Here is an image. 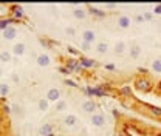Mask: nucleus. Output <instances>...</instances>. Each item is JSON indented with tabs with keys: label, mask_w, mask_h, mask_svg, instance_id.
Returning a JSON list of instances; mask_svg holds the SVG:
<instances>
[{
	"label": "nucleus",
	"mask_w": 161,
	"mask_h": 136,
	"mask_svg": "<svg viewBox=\"0 0 161 136\" xmlns=\"http://www.w3.org/2000/svg\"><path fill=\"white\" fill-rule=\"evenodd\" d=\"M88 13L93 14V16H96V17H101V19L107 16V11H104L101 8H96V6H88Z\"/></svg>",
	"instance_id": "nucleus-13"
},
{
	"label": "nucleus",
	"mask_w": 161,
	"mask_h": 136,
	"mask_svg": "<svg viewBox=\"0 0 161 136\" xmlns=\"http://www.w3.org/2000/svg\"><path fill=\"white\" fill-rule=\"evenodd\" d=\"M76 122H78V117L75 115H67L64 117V125L65 127H73V125H76Z\"/></svg>",
	"instance_id": "nucleus-14"
},
{
	"label": "nucleus",
	"mask_w": 161,
	"mask_h": 136,
	"mask_svg": "<svg viewBox=\"0 0 161 136\" xmlns=\"http://www.w3.org/2000/svg\"><path fill=\"white\" fill-rule=\"evenodd\" d=\"M138 71H140V73L142 74V76H146V74L149 73V71H147V68H138Z\"/></svg>",
	"instance_id": "nucleus-40"
},
{
	"label": "nucleus",
	"mask_w": 161,
	"mask_h": 136,
	"mask_svg": "<svg viewBox=\"0 0 161 136\" xmlns=\"http://www.w3.org/2000/svg\"><path fill=\"white\" fill-rule=\"evenodd\" d=\"M113 116H115V117H119V116H121V113L118 112V110H113Z\"/></svg>",
	"instance_id": "nucleus-43"
},
{
	"label": "nucleus",
	"mask_w": 161,
	"mask_h": 136,
	"mask_svg": "<svg viewBox=\"0 0 161 136\" xmlns=\"http://www.w3.org/2000/svg\"><path fill=\"white\" fill-rule=\"evenodd\" d=\"M96 108H98V104H96L93 99H87V101L82 104V110H84L85 113H88V115L96 113Z\"/></svg>",
	"instance_id": "nucleus-4"
},
{
	"label": "nucleus",
	"mask_w": 161,
	"mask_h": 136,
	"mask_svg": "<svg viewBox=\"0 0 161 136\" xmlns=\"http://www.w3.org/2000/svg\"><path fill=\"white\" fill-rule=\"evenodd\" d=\"M105 6H107V8H110V9H113V8H116V5H115V3H107Z\"/></svg>",
	"instance_id": "nucleus-41"
},
{
	"label": "nucleus",
	"mask_w": 161,
	"mask_h": 136,
	"mask_svg": "<svg viewBox=\"0 0 161 136\" xmlns=\"http://www.w3.org/2000/svg\"><path fill=\"white\" fill-rule=\"evenodd\" d=\"M118 26L122 28V30L130 28V17L129 16H119L118 17Z\"/></svg>",
	"instance_id": "nucleus-12"
},
{
	"label": "nucleus",
	"mask_w": 161,
	"mask_h": 136,
	"mask_svg": "<svg viewBox=\"0 0 161 136\" xmlns=\"http://www.w3.org/2000/svg\"><path fill=\"white\" fill-rule=\"evenodd\" d=\"M11 14H13V19H16L17 22L25 19V9L22 5H11Z\"/></svg>",
	"instance_id": "nucleus-3"
},
{
	"label": "nucleus",
	"mask_w": 161,
	"mask_h": 136,
	"mask_svg": "<svg viewBox=\"0 0 161 136\" xmlns=\"http://www.w3.org/2000/svg\"><path fill=\"white\" fill-rule=\"evenodd\" d=\"M65 67L70 70V73H78V74H80L84 71L82 65L79 63V57H68L65 60Z\"/></svg>",
	"instance_id": "nucleus-2"
},
{
	"label": "nucleus",
	"mask_w": 161,
	"mask_h": 136,
	"mask_svg": "<svg viewBox=\"0 0 161 136\" xmlns=\"http://www.w3.org/2000/svg\"><path fill=\"white\" fill-rule=\"evenodd\" d=\"M16 36H17V28H16L14 25H11L9 28H6V30L3 31V37H5L6 40L16 39Z\"/></svg>",
	"instance_id": "nucleus-10"
},
{
	"label": "nucleus",
	"mask_w": 161,
	"mask_h": 136,
	"mask_svg": "<svg viewBox=\"0 0 161 136\" xmlns=\"http://www.w3.org/2000/svg\"><path fill=\"white\" fill-rule=\"evenodd\" d=\"M149 108V113L152 116H157V117H161V108L160 107H155V105H146Z\"/></svg>",
	"instance_id": "nucleus-20"
},
{
	"label": "nucleus",
	"mask_w": 161,
	"mask_h": 136,
	"mask_svg": "<svg viewBox=\"0 0 161 136\" xmlns=\"http://www.w3.org/2000/svg\"><path fill=\"white\" fill-rule=\"evenodd\" d=\"M2 74H3V71H2V68H0V76H2Z\"/></svg>",
	"instance_id": "nucleus-46"
},
{
	"label": "nucleus",
	"mask_w": 161,
	"mask_h": 136,
	"mask_svg": "<svg viewBox=\"0 0 161 136\" xmlns=\"http://www.w3.org/2000/svg\"><path fill=\"white\" fill-rule=\"evenodd\" d=\"M47 99L50 101V102H58V101H60V91L59 88H50L48 91H47Z\"/></svg>",
	"instance_id": "nucleus-8"
},
{
	"label": "nucleus",
	"mask_w": 161,
	"mask_h": 136,
	"mask_svg": "<svg viewBox=\"0 0 161 136\" xmlns=\"http://www.w3.org/2000/svg\"><path fill=\"white\" fill-rule=\"evenodd\" d=\"M90 122L95 127H102V125H105V116L102 113H93L90 117Z\"/></svg>",
	"instance_id": "nucleus-6"
},
{
	"label": "nucleus",
	"mask_w": 161,
	"mask_h": 136,
	"mask_svg": "<svg viewBox=\"0 0 161 136\" xmlns=\"http://www.w3.org/2000/svg\"><path fill=\"white\" fill-rule=\"evenodd\" d=\"M13 53H14L16 56H22V54L25 53V43H22V42L16 43V45L13 46Z\"/></svg>",
	"instance_id": "nucleus-16"
},
{
	"label": "nucleus",
	"mask_w": 161,
	"mask_h": 136,
	"mask_svg": "<svg viewBox=\"0 0 161 136\" xmlns=\"http://www.w3.org/2000/svg\"><path fill=\"white\" fill-rule=\"evenodd\" d=\"M96 51H98L99 54H105V53L108 51V45H107L105 42H99V43L96 45Z\"/></svg>",
	"instance_id": "nucleus-22"
},
{
	"label": "nucleus",
	"mask_w": 161,
	"mask_h": 136,
	"mask_svg": "<svg viewBox=\"0 0 161 136\" xmlns=\"http://www.w3.org/2000/svg\"><path fill=\"white\" fill-rule=\"evenodd\" d=\"M155 88H157V91H158V93H161V80L157 84V87H155Z\"/></svg>",
	"instance_id": "nucleus-42"
},
{
	"label": "nucleus",
	"mask_w": 161,
	"mask_h": 136,
	"mask_svg": "<svg viewBox=\"0 0 161 136\" xmlns=\"http://www.w3.org/2000/svg\"><path fill=\"white\" fill-rule=\"evenodd\" d=\"M39 135L40 136H54V127L51 122H45L42 124L39 128Z\"/></svg>",
	"instance_id": "nucleus-5"
},
{
	"label": "nucleus",
	"mask_w": 161,
	"mask_h": 136,
	"mask_svg": "<svg viewBox=\"0 0 161 136\" xmlns=\"http://www.w3.org/2000/svg\"><path fill=\"white\" fill-rule=\"evenodd\" d=\"M142 19H144V20H147V22H150V20L153 19V13H152V11L142 13Z\"/></svg>",
	"instance_id": "nucleus-32"
},
{
	"label": "nucleus",
	"mask_w": 161,
	"mask_h": 136,
	"mask_svg": "<svg viewBox=\"0 0 161 136\" xmlns=\"http://www.w3.org/2000/svg\"><path fill=\"white\" fill-rule=\"evenodd\" d=\"M65 84L68 85V87H73V88H76V87H79L75 80H71V79H65Z\"/></svg>",
	"instance_id": "nucleus-34"
},
{
	"label": "nucleus",
	"mask_w": 161,
	"mask_h": 136,
	"mask_svg": "<svg viewBox=\"0 0 161 136\" xmlns=\"http://www.w3.org/2000/svg\"><path fill=\"white\" fill-rule=\"evenodd\" d=\"M13 113H16L17 116H20V117H23V108L20 107V105H13Z\"/></svg>",
	"instance_id": "nucleus-28"
},
{
	"label": "nucleus",
	"mask_w": 161,
	"mask_h": 136,
	"mask_svg": "<svg viewBox=\"0 0 161 136\" xmlns=\"http://www.w3.org/2000/svg\"><path fill=\"white\" fill-rule=\"evenodd\" d=\"M152 71L161 73V59H155V60L152 62Z\"/></svg>",
	"instance_id": "nucleus-25"
},
{
	"label": "nucleus",
	"mask_w": 161,
	"mask_h": 136,
	"mask_svg": "<svg viewBox=\"0 0 161 136\" xmlns=\"http://www.w3.org/2000/svg\"><path fill=\"white\" fill-rule=\"evenodd\" d=\"M152 13H153V14H161V3L153 6V11H152Z\"/></svg>",
	"instance_id": "nucleus-36"
},
{
	"label": "nucleus",
	"mask_w": 161,
	"mask_h": 136,
	"mask_svg": "<svg viewBox=\"0 0 161 136\" xmlns=\"http://www.w3.org/2000/svg\"><path fill=\"white\" fill-rule=\"evenodd\" d=\"M13 80H14V82H19V76H17V74H14V76H13Z\"/></svg>",
	"instance_id": "nucleus-44"
},
{
	"label": "nucleus",
	"mask_w": 161,
	"mask_h": 136,
	"mask_svg": "<svg viewBox=\"0 0 161 136\" xmlns=\"http://www.w3.org/2000/svg\"><path fill=\"white\" fill-rule=\"evenodd\" d=\"M119 93L122 95V96L130 97L132 96V87H130V85H122V87L119 88Z\"/></svg>",
	"instance_id": "nucleus-21"
},
{
	"label": "nucleus",
	"mask_w": 161,
	"mask_h": 136,
	"mask_svg": "<svg viewBox=\"0 0 161 136\" xmlns=\"http://www.w3.org/2000/svg\"><path fill=\"white\" fill-rule=\"evenodd\" d=\"M9 60H11V54H9L8 51H2V53H0V62L6 63V62H9Z\"/></svg>",
	"instance_id": "nucleus-27"
},
{
	"label": "nucleus",
	"mask_w": 161,
	"mask_h": 136,
	"mask_svg": "<svg viewBox=\"0 0 161 136\" xmlns=\"http://www.w3.org/2000/svg\"><path fill=\"white\" fill-rule=\"evenodd\" d=\"M73 16H75L76 19L82 20V19H85V16H87V11H85L84 8L78 6V8H75V9H73Z\"/></svg>",
	"instance_id": "nucleus-15"
},
{
	"label": "nucleus",
	"mask_w": 161,
	"mask_h": 136,
	"mask_svg": "<svg viewBox=\"0 0 161 136\" xmlns=\"http://www.w3.org/2000/svg\"><path fill=\"white\" fill-rule=\"evenodd\" d=\"M8 93H9V85L5 84V82H2V84H0V96L5 97Z\"/></svg>",
	"instance_id": "nucleus-24"
},
{
	"label": "nucleus",
	"mask_w": 161,
	"mask_h": 136,
	"mask_svg": "<svg viewBox=\"0 0 161 136\" xmlns=\"http://www.w3.org/2000/svg\"><path fill=\"white\" fill-rule=\"evenodd\" d=\"M135 87L141 93H149V91H152L153 84L150 82V79H147L146 76H140V78L135 79Z\"/></svg>",
	"instance_id": "nucleus-1"
},
{
	"label": "nucleus",
	"mask_w": 161,
	"mask_h": 136,
	"mask_svg": "<svg viewBox=\"0 0 161 136\" xmlns=\"http://www.w3.org/2000/svg\"><path fill=\"white\" fill-rule=\"evenodd\" d=\"M3 122V115H0V124Z\"/></svg>",
	"instance_id": "nucleus-45"
},
{
	"label": "nucleus",
	"mask_w": 161,
	"mask_h": 136,
	"mask_svg": "<svg viewBox=\"0 0 161 136\" xmlns=\"http://www.w3.org/2000/svg\"><path fill=\"white\" fill-rule=\"evenodd\" d=\"M141 54V48L136 45V43H133L132 46H130V57L132 59H138Z\"/></svg>",
	"instance_id": "nucleus-19"
},
{
	"label": "nucleus",
	"mask_w": 161,
	"mask_h": 136,
	"mask_svg": "<svg viewBox=\"0 0 161 136\" xmlns=\"http://www.w3.org/2000/svg\"><path fill=\"white\" fill-rule=\"evenodd\" d=\"M116 136H130V133L127 132V128H121L119 132H118V135Z\"/></svg>",
	"instance_id": "nucleus-37"
},
{
	"label": "nucleus",
	"mask_w": 161,
	"mask_h": 136,
	"mask_svg": "<svg viewBox=\"0 0 161 136\" xmlns=\"http://www.w3.org/2000/svg\"><path fill=\"white\" fill-rule=\"evenodd\" d=\"M157 136H161V133H158V135H157Z\"/></svg>",
	"instance_id": "nucleus-48"
},
{
	"label": "nucleus",
	"mask_w": 161,
	"mask_h": 136,
	"mask_svg": "<svg viewBox=\"0 0 161 136\" xmlns=\"http://www.w3.org/2000/svg\"><path fill=\"white\" fill-rule=\"evenodd\" d=\"M133 20H135L136 23H142V22H144V19H142V14H136V16L133 17Z\"/></svg>",
	"instance_id": "nucleus-38"
},
{
	"label": "nucleus",
	"mask_w": 161,
	"mask_h": 136,
	"mask_svg": "<svg viewBox=\"0 0 161 136\" xmlns=\"http://www.w3.org/2000/svg\"><path fill=\"white\" fill-rule=\"evenodd\" d=\"M59 73H62L64 76H68V74H70V70H68L65 65H62V67H59Z\"/></svg>",
	"instance_id": "nucleus-33"
},
{
	"label": "nucleus",
	"mask_w": 161,
	"mask_h": 136,
	"mask_svg": "<svg viewBox=\"0 0 161 136\" xmlns=\"http://www.w3.org/2000/svg\"><path fill=\"white\" fill-rule=\"evenodd\" d=\"M56 110L58 112H64V110H67V102L64 101V99H60L56 102Z\"/></svg>",
	"instance_id": "nucleus-26"
},
{
	"label": "nucleus",
	"mask_w": 161,
	"mask_h": 136,
	"mask_svg": "<svg viewBox=\"0 0 161 136\" xmlns=\"http://www.w3.org/2000/svg\"><path fill=\"white\" fill-rule=\"evenodd\" d=\"M113 50H115V53H116V54H122V53L125 51V43H124V42H121V40L119 42H116Z\"/></svg>",
	"instance_id": "nucleus-23"
},
{
	"label": "nucleus",
	"mask_w": 161,
	"mask_h": 136,
	"mask_svg": "<svg viewBox=\"0 0 161 136\" xmlns=\"http://www.w3.org/2000/svg\"><path fill=\"white\" fill-rule=\"evenodd\" d=\"M105 70H108V71H113V70H115V65H113V63H107V65H105Z\"/></svg>",
	"instance_id": "nucleus-39"
},
{
	"label": "nucleus",
	"mask_w": 161,
	"mask_h": 136,
	"mask_svg": "<svg viewBox=\"0 0 161 136\" xmlns=\"http://www.w3.org/2000/svg\"><path fill=\"white\" fill-rule=\"evenodd\" d=\"M37 107H39V110L40 112H47L48 108H50V101L45 97H42V99H39V102H37Z\"/></svg>",
	"instance_id": "nucleus-18"
},
{
	"label": "nucleus",
	"mask_w": 161,
	"mask_h": 136,
	"mask_svg": "<svg viewBox=\"0 0 161 136\" xmlns=\"http://www.w3.org/2000/svg\"><path fill=\"white\" fill-rule=\"evenodd\" d=\"M36 60H37V65H39V67H48V65L51 63V57H50L48 54H45V53L37 54Z\"/></svg>",
	"instance_id": "nucleus-11"
},
{
	"label": "nucleus",
	"mask_w": 161,
	"mask_h": 136,
	"mask_svg": "<svg viewBox=\"0 0 161 136\" xmlns=\"http://www.w3.org/2000/svg\"><path fill=\"white\" fill-rule=\"evenodd\" d=\"M79 63L82 65V68H96L98 67V62L93 60L90 57H85V56H80L79 57Z\"/></svg>",
	"instance_id": "nucleus-7"
},
{
	"label": "nucleus",
	"mask_w": 161,
	"mask_h": 136,
	"mask_svg": "<svg viewBox=\"0 0 161 136\" xmlns=\"http://www.w3.org/2000/svg\"><path fill=\"white\" fill-rule=\"evenodd\" d=\"M68 53H70L71 56H78V54H79V51H78L75 46H68Z\"/></svg>",
	"instance_id": "nucleus-35"
},
{
	"label": "nucleus",
	"mask_w": 161,
	"mask_h": 136,
	"mask_svg": "<svg viewBox=\"0 0 161 136\" xmlns=\"http://www.w3.org/2000/svg\"><path fill=\"white\" fill-rule=\"evenodd\" d=\"M2 112H3L5 115H9V113H13V107L8 105V104H3V105H2Z\"/></svg>",
	"instance_id": "nucleus-29"
},
{
	"label": "nucleus",
	"mask_w": 161,
	"mask_h": 136,
	"mask_svg": "<svg viewBox=\"0 0 161 136\" xmlns=\"http://www.w3.org/2000/svg\"><path fill=\"white\" fill-rule=\"evenodd\" d=\"M65 34L70 36V37H73V36L76 34V30H75L73 26H67V28H65Z\"/></svg>",
	"instance_id": "nucleus-30"
},
{
	"label": "nucleus",
	"mask_w": 161,
	"mask_h": 136,
	"mask_svg": "<svg viewBox=\"0 0 161 136\" xmlns=\"http://www.w3.org/2000/svg\"><path fill=\"white\" fill-rule=\"evenodd\" d=\"M80 50H82V51H90V50H93V48H92V43L82 42V43H80Z\"/></svg>",
	"instance_id": "nucleus-31"
},
{
	"label": "nucleus",
	"mask_w": 161,
	"mask_h": 136,
	"mask_svg": "<svg viewBox=\"0 0 161 136\" xmlns=\"http://www.w3.org/2000/svg\"><path fill=\"white\" fill-rule=\"evenodd\" d=\"M95 40H96V33L93 30H85L82 33V42H87V43H92L93 45Z\"/></svg>",
	"instance_id": "nucleus-9"
},
{
	"label": "nucleus",
	"mask_w": 161,
	"mask_h": 136,
	"mask_svg": "<svg viewBox=\"0 0 161 136\" xmlns=\"http://www.w3.org/2000/svg\"><path fill=\"white\" fill-rule=\"evenodd\" d=\"M2 135H3V132H2V128H0V136H2Z\"/></svg>",
	"instance_id": "nucleus-47"
},
{
	"label": "nucleus",
	"mask_w": 161,
	"mask_h": 136,
	"mask_svg": "<svg viewBox=\"0 0 161 136\" xmlns=\"http://www.w3.org/2000/svg\"><path fill=\"white\" fill-rule=\"evenodd\" d=\"M39 42H40V45H42L43 48H53V46L56 45V42H54V40L48 39V37H40Z\"/></svg>",
	"instance_id": "nucleus-17"
}]
</instances>
